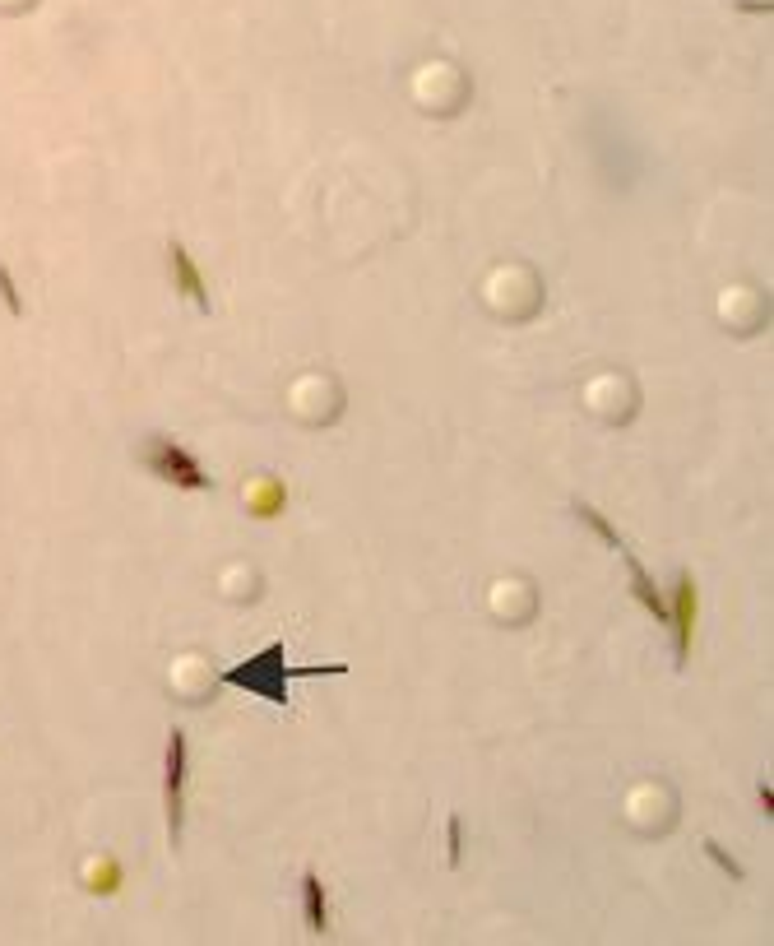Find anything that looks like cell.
Masks as SVG:
<instances>
[{"label":"cell","instance_id":"cell-6","mask_svg":"<svg viewBox=\"0 0 774 946\" xmlns=\"http://www.w3.org/2000/svg\"><path fill=\"white\" fill-rule=\"evenodd\" d=\"M172 269H177L181 288H186L195 302H204V297H200V279H195V269H191V260H186V251H181V246H172Z\"/></svg>","mask_w":774,"mask_h":946},{"label":"cell","instance_id":"cell-2","mask_svg":"<svg viewBox=\"0 0 774 946\" xmlns=\"http://www.w3.org/2000/svg\"><path fill=\"white\" fill-rule=\"evenodd\" d=\"M163 807H167V840L181 849V826H186V733H167V761H163Z\"/></svg>","mask_w":774,"mask_h":946},{"label":"cell","instance_id":"cell-1","mask_svg":"<svg viewBox=\"0 0 774 946\" xmlns=\"http://www.w3.org/2000/svg\"><path fill=\"white\" fill-rule=\"evenodd\" d=\"M320 673L339 678V673H348V664L288 668V645H283V640H274V645H265L260 654H251L246 664L228 668V673H223V687H242V691H251V696H260V701L288 710V705H292V701H288V682H292V678H320Z\"/></svg>","mask_w":774,"mask_h":946},{"label":"cell","instance_id":"cell-8","mask_svg":"<svg viewBox=\"0 0 774 946\" xmlns=\"http://www.w3.org/2000/svg\"><path fill=\"white\" fill-rule=\"evenodd\" d=\"M459 858V821H450V863Z\"/></svg>","mask_w":774,"mask_h":946},{"label":"cell","instance_id":"cell-5","mask_svg":"<svg viewBox=\"0 0 774 946\" xmlns=\"http://www.w3.org/2000/svg\"><path fill=\"white\" fill-rule=\"evenodd\" d=\"M302 909H306V928L311 933H330V905H325V882H320L316 872H306L302 877Z\"/></svg>","mask_w":774,"mask_h":946},{"label":"cell","instance_id":"cell-7","mask_svg":"<svg viewBox=\"0 0 774 946\" xmlns=\"http://www.w3.org/2000/svg\"><path fill=\"white\" fill-rule=\"evenodd\" d=\"M705 854H710L714 863H719V868H724L728 877H733V882H747V872H742V863H737V858H728V854H724V849H719V844H714V840H705Z\"/></svg>","mask_w":774,"mask_h":946},{"label":"cell","instance_id":"cell-4","mask_svg":"<svg viewBox=\"0 0 774 946\" xmlns=\"http://www.w3.org/2000/svg\"><path fill=\"white\" fill-rule=\"evenodd\" d=\"M696 580L682 576L677 580V594H673V608H668V627H673V654H677V668L691 659V640H696Z\"/></svg>","mask_w":774,"mask_h":946},{"label":"cell","instance_id":"cell-3","mask_svg":"<svg viewBox=\"0 0 774 946\" xmlns=\"http://www.w3.org/2000/svg\"><path fill=\"white\" fill-rule=\"evenodd\" d=\"M149 469L158 473V478H167V483L186 487V492L209 487V483H204V473H200V464H195L191 455L177 446V441H153V446H149Z\"/></svg>","mask_w":774,"mask_h":946}]
</instances>
